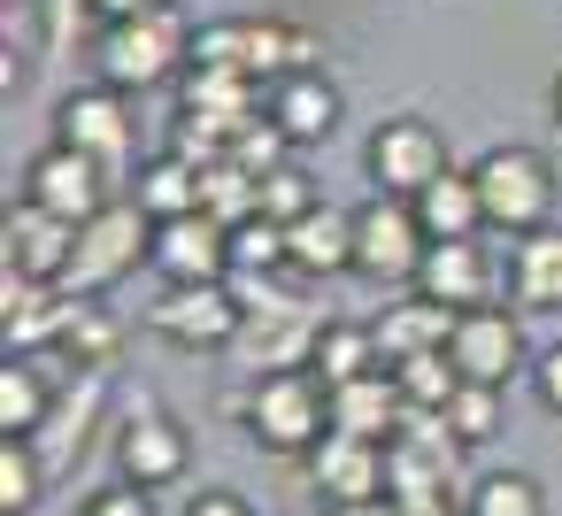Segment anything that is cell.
<instances>
[{
  "label": "cell",
  "mask_w": 562,
  "mask_h": 516,
  "mask_svg": "<svg viewBox=\"0 0 562 516\" xmlns=\"http://www.w3.org/2000/svg\"><path fill=\"white\" fill-rule=\"evenodd\" d=\"M470 178H477V201H485V232H508V239H524V232H539V224H554V162L539 155V147H485L477 162H470Z\"/></svg>",
  "instance_id": "cell-4"
},
{
  "label": "cell",
  "mask_w": 562,
  "mask_h": 516,
  "mask_svg": "<svg viewBox=\"0 0 562 516\" xmlns=\"http://www.w3.org/2000/svg\"><path fill=\"white\" fill-rule=\"evenodd\" d=\"M147 332L170 339V347H186V355H224V347H239L247 309H239L232 278H224V285H170V293L147 309Z\"/></svg>",
  "instance_id": "cell-8"
},
{
  "label": "cell",
  "mask_w": 562,
  "mask_h": 516,
  "mask_svg": "<svg viewBox=\"0 0 562 516\" xmlns=\"http://www.w3.org/2000/svg\"><path fill=\"white\" fill-rule=\"evenodd\" d=\"M547 116H554V132H562V70H554V86H547Z\"/></svg>",
  "instance_id": "cell-37"
},
{
  "label": "cell",
  "mask_w": 562,
  "mask_h": 516,
  "mask_svg": "<svg viewBox=\"0 0 562 516\" xmlns=\"http://www.w3.org/2000/svg\"><path fill=\"white\" fill-rule=\"evenodd\" d=\"M47 455L24 439V431H0V516H32L40 493H47Z\"/></svg>",
  "instance_id": "cell-26"
},
{
  "label": "cell",
  "mask_w": 562,
  "mask_h": 516,
  "mask_svg": "<svg viewBox=\"0 0 562 516\" xmlns=\"http://www.w3.org/2000/svg\"><path fill=\"white\" fill-rule=\"evenodd\" d=\"M316 209V186H308V170H293V162H278L270 178H262V216H278V224H293V216H308Z\"/></svg>",
  "instance_id": "cell-32"
},
{
  "label": "cell",
  "mask_w": 562,
  "mask_h": 516,
  "mask_svg": "<svg viewBox=\"0 0 562 516\" xmlns=\"http://www.w3.org/2000/svg\"><path fill=\"white\" fill-rule=\"evenodd\" d=\"M362 170H370L378 193L416 201V193H424L431 178H447L454 162H447V139H439L431 116H385V124L370 132V147H362Z\"/></svg>",
  "instance_id": "cell-7"
},
{
  "label": "cell",
  "mask_w": 562,
  "mask_h": 516,
  "mask_svg": "<svg viewBox=\"0 0 562 516\" xmlns=\"http://www.w3.org/2000/svg\"><path fill=\"white\" fill-rule=\"evenodd\" d=\"M508 301L531 309V316L562 309V224H539L508 247Z\"/></svg>",
  "instance_id": "cell-20"
},
{
  "label": "cell",
  "mask_w": 562,
  "mask_h": 516,
  "mask_svg": "<svg viewBox=\"0 0 562 516\" xmlns=\"http://www.w3.org/2000/svg\"><path fill=\"white\" fill-rule=\"evenodd\" d=\"M447 355H454L462 378H477V385H508V378L524 370V324H516V309H501V301L454 309V339H447Z\"/></svg>",
  "instance_id": "cell-11"
},
{
  "label": "cell",
  "mask_w": 562,
  "mask_h": 516,
  "mask_svg": "<svg viewBox=\"0 0 562 516\" xmlns=\"http://www.w3.org/2000/svg\"><path fill=\"white\" fill-rule=\"evenodd\" d=\"M132 201H139L155 224H170V216H193V209H201V162H186V155H155V162H139V178H132Z\"/></svg>",
  "instance_id": "cell-24"
},
{
  "label": "cell",
  "mask_w": 562,
  "mask_h": 516,
  "mask_svg": "<svg viewBox=\"0 0 562 516\" xmlns=\"http://www.w3.org/2000/svg\"><path fill=\"white\" fill-rule=\"evenodd\" d=\"M0 255H9L16 278H40V285H63L70 255H78V224L40 209V201H16L9 224H0Z\"/></svg>",
  "instance_id": "cell-14"
},
{
  "label": "cell",
  "mask_w": 562,
  "mask_h": 516,
  "mask_svg": "<svg viewBox=\"0 0 562 516\" xmlns=\"http://www.w3.org/2000/svg\"><path fill=\"white\" fill-rule=\"evenodd\" d=\"M416 293H431L447 309H477V301H493V255L477 239H431L424 270H416Z\"/></svg>",
  "instance_id": "cell-19"
},
{
  "label": "cell",
  "mask_w": 562,
  "mask_h": 516,
  "mask_svg": "<svg viewBox=\"0 0 562 516\" xmlns=\"http://www.w3.org/2000/svg\"><path fill=\"white\" fill-rule=\"evenodd\" d=\"M86 9H93L101 24H124V16H147V9H155V0H86Z\"/></svg>",
  "instance_id": "cell-36"
},
{
  "label": "cell",
  "mask_w": 562,
  "mask_h": 516,
  "mask_svg": "<svg viewBox=\"0 0 562 516\" xmlns=\"http://www.w3.org/2000/svg\"><path fill=\"white\" fill-rule=\"evenodd\" d=\"M416 216H424V232H431V239H477V232H485L477 178H470V170H447V178H431V186L416 193Z\"/></svg>",
  "instance_id": "cell-23"
},
{
  "label": "cell",
  "mask_w": 562,
  "mask_h": 516,
  "mask_svg": "<svg viewBox=\"0 0 562 516\" xmlns=\"http://www.w3.org/2000/svg\"><path fill=\"white\" fill-rule=\"evenodd\" d=\"M55 139H63V147H78V155H93L109 178H124V170H132V155H139L132 93H116V86H86V93H70V101L55 109Z\"/></svg>",
  "instance_id": "cell-9"
},
{
  "label": "cell",
  "mask_w": 562,
  "mask_h": 516,
  "mask_svg": "<svg viewBox=\"0 0 562 516\" xmlns=\"http://www.w3.org/2000/svg\"><path fill=\"white\" fill-rule=\"evenodd\" d=\"M401 416H408V401H401L393 370H370V378L331 385V431H355V439H378L385 447L401 431Z\"/></svg>",
  "instance_id": "cell-21"
},
{
  "label": "cell",
  "mask_w": 562,
  "mask_h": 516,
  "mask_svg": "<svg viewBox=\"0 0 562 516\" xmlns=\"http://www.w3.org/2000/svg\"><path fill=\"white\" fill-rule=\"evenodd\" d=\"M462 455L470 447L447 431V416L408 408L401 431L385 439V493L401 508H416V516H447V493L462 485Z\"/></svg>",
  "instance_id": "cell-3"
},
{
  "label": "cell",
  "mask_w": 562,
  "mask_h": 516,
  "mask_svg": "<svg viewBox=\"0 0 562 516\" xmlns=\"http://www.w3.org/2000/svg\"><path fill=\"white\" fill-rule=\"evenodd\" d=\"M116 339H124V324H116L101 301H70V316H63V355H70V362L109 370V362H116Z\"/></svg>",
  "instance_id": "cell-27"
},
{
  "label": "cell",
  "mask_w": 562,
  "mask_h": 516,
  "mask_svg": "<svg viewBox=\"0 0 562 516\" xmlns=\"http://www.w3.org/2000/svg\"><path fill=\"white\" fill-rule=\"evenodd\" d=\"M24 201H40V209H55V216H70V224H93V216L109 209V170H101L93 155H78V147L55 139V147L32 155Z\"/></svg>",
  "instance_id": "cell-13"
},
{
  "label": "cell",
  "mask_w": 562,
  "mask_h": 516,
  "mask_svg": "<svg viewBox=\"0 0 562 516\" xmlns=\"http://www.w3.org/2000/svg\"><path fill=\"white\" fill-rule=\"evenodd\" d=\"M147 247H155V216H147L139 201H109L93 224H78V255H70V270H63V293H70V301H101L124 270L147 262Z\"/></svg>",
  "instance_id": "cell-5"
},
{
  "label": "cell",
  "mask_w": 562,
  "mask_h": 516,
  "mask_svg": "<svg viewBox=\"0 0 562 516\" xmlns=\"http://www.w3.org/2000/svg\"><path fill=\"white\" fill-rule=\"evenodd\" d=\"M285 255H293V278H339V270H355V209L316 201L308 216L285 224Z\"/></svg>",
  "instance_id": "cell-18"
},
{
  "label": "cell",
  "mask_w": 562,
  "mask_h": 516,
  "mask_svg": "<svg viewBox=\"0 0 562 516\" xmlns=\"http://www.w3.org/2000/svg\"><path fill=\"white\" fill-rule=\"evenodd\" d=\"M439 416H447V431H454L462 447H485V439L501 431V385H477V378H462V385H454V401H447Z\"/></svg>",
  "instance_id": "cell-30"
},
{
  "label": "cell",
  "mask_w": 562,
  "mask_h": 516,
  "mask_svg": "<svg viewBox=\"0 0 562 516\" xmlns=\"http://www.w3.org/2000/svg\"><path fill=\"white\" fill-rule=\"evenodd\" d=\"M93 70H101V86H116V93H155V86H170L178 70H193V24L178 16V0H155L147 16L101 24Z\"/></svg>",
  "instance_id": "cell-1"
},
{
  "label": "cell",
  "mask_w": 562,
  "mask_h": 516,
  "mask_svg": "<svg viewBox=\"0 0 562 516\" xmlns=\"http://www.w3.org/2000/svg\"><path fill=\"white\" fill-rule=\"evenodd\" d=\"M308 493L324 508H355V501H385V447L355 439V431H324L308 455Z\"/></svg>",
  "instance_id": "cell-12"
},
{
  "label": "cell",
  "mask_w": 562,
  "mask_h": 516,
  "mask_svg": "<svg viewBox=\"0 0 562 516\" xmlns=\"http://www.w3.org/2000/svg\"><path fill=\"white\" fill-rule=\"evenodd\" d=\"M78 516H155V508H147V485H132V478H124V485H101Z\"/></svg>",
  "instance_id": "cell-33"
},
{
  "label": "cell",
  "mask_w": 562,
  "mask_h": 516,
  "mask_svg": "<svg viewBox=\"0 0 562 516\" xmlns=\"http://www.w3.org/2000/svg\"><path fill=\"white\" fill-rule=\"evenodd\" d=\"M239 416H247V439H255L262 455H308V447L331 431V385H324L308 362L262 370L255 393L239 401Z\"/></svg>",
  "instance_id": "cell-2"
},
{
  "label": "cell",
  "mask_w": 562,
  "mask_h": 516,
  "mask_svg": "<svg viewBox=\"0 0 562 516\" xmlns=\"http://www.w3.org/2000/svg\"><path fill=\"white\" fill-rule=\"evenodd\" d=\"M55 416V378H47V355H9L0 362V431H40Z\"/></svg>",
  "instance_id": "cell-22"
},
{
  "label": "cell",
  "mask_w": 562,
  "mask_h": 516,
  "mask_svg": "<svg viewBox=\"0 0 562 516\" xmlns=\"http://www.w3.org/2000/svg\"><path fill=\"white\" fill-rule=\"evenodd\" d=\"M370 332H378V355H385V370H393V362H408V355H439V347L454 339V309L408 285V301H385V309L370 316Z\"/></svg>",
  "instance_id": "cell-17"
},
{
  "label": "cell",
  "mask_w": 562,
  "mask_h": 516,
  "mask_svg": "<svg viewBox=\"0 0 562 516\" xmlns=\"http://www.w3.org/2000/svg\"><path fill=\"white\" fill-rule=\"evenodd\" d=\"M531 393H539V408H547V416H562V339L531 362Z\"/></svg>",
  "instance_id": "cell-34"
},
{
  "label": "cell",
  "mask_w": 562,
  "mask_h": 516,
  "mask_svg": "<svg viewBox=\"0 0 562 516\" xmlns=\"http://www.w3.org/2000/svg\"><path fill=\"white\" fill-rule=\"evenodd\" d=\"M462 516H547V493H539L531 470H485V478H470Z\"/></svg>",
  "instance_id": "cell-28"
},
{
  "label": "cell",
  "mask_w": 562,
  "mask_h": 516,
  "mask_svg": "<svg viewBox=\"0 0 562 516\" xmlns=\"http://www.w3.org/2000/svg\"><path fill=\"white\" fill-rule=\"evenodd\" d=\"M232 270H293V255H285V224L278 216H247V224H232Z\"/></svg>",
  "instance_id": "cell-31"
},
{
  "label": "cell",
  "mask_w": 562,
  "mask_h": 516,
  "mask_svg": "<svg viewBox=\"0 0 562 516\" xmlns=\"http://www.w3.org/2000/svg\"><path fill=\"white\" fill-rule=\"evenodd\" d=\"M186 462H193V447H186V424L178 416H162V408H132L124 416V431H116V470L132 478V485H178L186 478Z\"/></svg>",
  "instance_id": "cell-15"
},
{
  "label": "cell",
  "mask_w": 562,
  "mask_h": 516,
  "mask_svg": "<svg viewBox=\"0 0 562 516\" xmlns=\"http://www.w3.org/2000/svg\"><path fill=\"white\" fill-rule=\"evenodd\" d=\"M262 116H270L293 147H316V139H331V132H339V86H331L316 63H308V70H285V78H270Z\"/></svg>",
  "instance_id": "cell-16"
},
{
  "label": "cell",
  "mask_w": 562,
  "mask_h": 516,
  "mask_svg": "<svg viewBox=\"0 0 562 516\" xmlns=\"http://www.w3.org/2000/svg\"><path fill=\"white\" fill-rule=\"evenodd\" d=\"M308 370H316L324 385H347V378H370V370H385V355H378V332H370V324H316Z\"/></svg>",
  "instance_id": "cell-25"
},
{
  "label": "cell",
  "mask_w": 562,
  "mask_h": 516,
  "mask_svg": "<svg viewBox=\"0 0 562 516\" xmlns=\"http://www.w3.org/2000/svg\"><path fill=\"white\" fill-rule=\"evenodd\" d=\"M147 270H162L170 285H224V278H232V224H216L209 209L155 224Z\"/></svg>",
  "instance_id": "cell-10"
},
{
  "label": "cell",
  "mask_w": 562,
  "mask_h": 516,
  "mask_svg": "<svg viewBox=\"0 0 562 516\" xmlns=\"http://www.w3.org/2000/svg\"><path fill=\"white\" fill-rule=\"evenodd\" d=\"M424 247H431V232H424L416 201L370 193L355 209V278H370V285H416Z\"/></svg>",
  "instance_id": "cell-6"
},
{
  "label": "cell",
  "mask_w": 562,
  "mask_h": 516,
  "mask_svg": "<svg viewBox=\"0 0 562 516\" xmlns=\"http://www.w3.org/2000/svg\"><path fill=\"white\" fill-rule=\"evenodd\" d=\"M186 516H255L239 493H224V485H201L193 501H186Z\"/></svg>",
  "instance_id": "cell-35"
},
{
  "label": "cell",
  "mask_w": 562,
  "mask_h": 516,
  "mask_svg": "<svg viewBox=\"0 0 562 516\" xmlns=\"http://www.w3.org/2000/svg\"><path fill=\"white\" fill-rule=\"evenodd\" d=\"M393 385H401V401H408V408H424V416H439V408L454 401V385H462V370H454V355L439 347V355H408V362H393Z\"/></svg>",
  "instance_id": "cell-29"
}]
</instances>
